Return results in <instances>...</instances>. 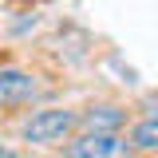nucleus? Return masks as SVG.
<instances>
[{"label":"nucleus","instance_id":"nucleus-6","mask_svg":"<svg viewBox=\"0 0 158 158\" xmlns=\"http://www.w3.org/2000/svg\"><path fill=\"white\" fill-rule=\"evenodd\" d=\"M0 158H8V154H4V146H0Z\"/></svg>","mask_w":158,"mask_h":158},{"label":"nucleus","instance_id":"nucleus-4","mask_svg":"<svg viewBox=\"0 0 158 158\" xmlns=\"http://www.w3.org/2000/svg\"><path fill=\"white\" fill-rule=\"evenodd\" d=\"M83 123L91 127V135H115L123 127V111L118 107H95V111L83 115Z\"/></svg>","mask_w":158,"mask_h":158},{"label":"nucleus","instance_id":"nucleus-3","mask_svg":"<svg viewBox=\"0 0 158 158\" xmlns=\"http://www.w3.org/2000/svg\"><path fill=\"white\" fill-rule=\"evenodd\" d=\"M36 91V79L28 75V71H16V67H8V71H0V107H16V103H28Z\"/></svg>","mask_w":158,"mask_h":158},{"label":"nucleus","instance_id":"nucleus-2","mask_svg":"<svg viewBox=\"0 0 158 158\" xmlns=\"http://www.w3.org/2000/svg\"><path fill=\"white\" fill-rule=\"evenodd\" d=\"M71 127H75V115H71V111H40V115L28 118L24 138H28V142H59Z\"/></svg>","mask_w":158,"mask_h":158},{"label":"nucleus","instance_id":"nucleus-5","mask_svg":"<svg viewBox=\"0 0 158 158\" xmlns=\"http://www.w3.org/2000/svg\"><path fill=\"white\" fill-rule=\"evenodd\" d=\"M131 142H135L138 150H154V146H158V123H154V118L138 123V127H135V135H131Z\"/></svg>","mask_w":158,"mask_h":158},{"label":"nucleus","instance_id":"nucleus-1","mask_svg":"<svg viewBox=\"0 0 158 158\" xmlns=\"http://www.w3.org/2000/svg\"><path fill=\"white\" fill-rule=\"evenodd\" d=\"M67 158H131V142H123L118 135H83L75 142H67Z\"/></svg>","mask_w":158,"mask_h":158}]
</instances>
